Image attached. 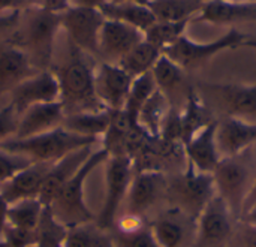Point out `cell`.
<instances>
[{
    "mask_svg": "<svg viewBox=\"0 0 256 247\" xmlns=\"http://www.w3.org/2000/svg\"><path fill=\"white\" fill-rule=\"evenodd\" d=\"M150 228L159 247H194L196 222L174 208L171 214L154 220Z\"/></svg>",
    "mask_w": 256,
    "mask_h": 247,
    "instance_id": "cell-20",
    "label": "cell"
},
{
    "mask_svg": "<svg viewBox=\"0 0 256 247\" xmlns=\"http://www.w3.org/2000/svg\"><path fill=\"white\" fill-rule=\"evenodd\" d=\"M204 0H150L148 8L156 21H183L198 16Z\"/></svg>",
    "mask_w": 256,
    "mask_h": 247,
    "instance_id": "cell-28",
    "label": "cell"
},
{
    "mask_svg": "<svg viewBox=\"0 0 256 247\" xmlns=\"http://www.w3.org/2000/svg\"><path fill=\"white\" fill-rule=\"evenodd\" d=\"M33 247H36V246H33Z\"/></svg>",
    "mask_w": 256,
    "mask_h": 247,
    "instance_id": "cell-50",
    "label": "cell"
},
{
    "mask_svg": "<svg viewBox=\"0 0 256 247\" xmlns=\"http://www.w3.org/2000/svg\"><path fill=\"white\" fill-rule=\"evenodd\" d=\"M144 40V33L120 21L105 20L99 33V57L117 64L134 46Z\"/></svg>",
    "mask_w": 256,
    "mask_h": 247,
    "instance_id": "cell-15",
    "label": "cell"
},
{
    "mask_svg": "<svg viewBox=\"0 0 256 247\" xmlns=\"http://www.w3.org/2000/svg\"><path fill=\"white\" fill-rule=\"evenodd\" d=\"M134 78L118 64L102 62L94 66V92L100 105L110 111L124 108Z\"/></svg>",
    "mask_w": 256,
    "mask_h": 247,
    "instance_id": "cell-13",
    "label": "cell"
},
{
    "mask_svg": "<svg viewBox=\"0 0 256 247\" xmlns=\"http://www.w3.org/2000/svg\"><path fill=\"white\" fill-rule=\"evenodd\" d=\"M243 46H249V48H255L256 50V39H252V38H248V40L244 42Z\"/></svg>",
    "mask_w": 256,
    "mask_h": 247,
    "instance_id": "cell-47",
    "label": "cell"
},
{
    "mask_svg": "<svg viewBox=\"0 0 256 247\" xmlns=\"http://www.w3.org/2000/svg\"><path fill=\"white\" fill-rule=\"evenodd\" d=\"M237 222L226 202L216 195L196 220L194 247H230Z\"/></svg>",
    "mask_w": 256,
    "mask_h": 247,
    "instance_id": "cell-9",
    "label": "cell"
},
{
    "mask_svg": "<svg viewBox=\"0 0 256 247\" xmlns=\"http://www.w3.org/2000/svg\"><path fill=\"white\" fill-rule=\"evenodd\" d=\"M110 0H70V6H82V8H94L99 9Z\"/></svg>",
    "mask_w": 256,
    "mask_h": 247,
    "instance_id": "cell-44",
    "label": "cell"
},
{
    "mask_svg": "<svg viewBox=\"0 0 256 247\" xmlns=\"http://www.w3.org/2000/svg\"><path fill=\"white\" fill-rule=\"evenodd\" d=\"M64 247H114L112 236L99 228L96 224H84L69 228L64 238Z\"/></svg>",
    "mask_w": 256,
    "mask_h": 247,
    "instance_id": "cell-32",
    "label": "cell"
},
{
    "mask_svg": "<svg viewBox=\"0 0 256 247\" xmlns=\"http://www.w3.org/2000/svg\"><path fill=\"white\" fill-rule=\"evenodd\" d=\"M170 99L158 88L138 114V126L152 138H159L162 126L171 111Z\"/></svg>",
    "mask_w": 256,
    "mask_h": 247,
    "instance_id": "cell-27",
    "label": "cell"
},
{
    "mask_svg": "<svg viewBox=\"0 0 256 247\" xmlns=\"http://www.w3.org/2000/svg\"><path fill=\"white\" fill-rule=\"evenodd\" d=\"M45 207L38 198L21 200L9 204L6 212V224L26 231H38Z\"/></svg>",
    "mask_w": 256,
    "mask_h": 247,
    "instance_id": "cell-29",
    "label": "cell"
},
{
    "mask_svg": "<svg viewBox=\"0 0 256 247\" xmlns=\"http://www.w3.org/2000/svg\"><path fill=\"white\" fill-rule=\"evenodd\" d=\"M226 117L256 123V86L246 84H201Z\"/></svg>",
    "mask_w": 256,
    "mask_h": 247,
    "instance_id": "cell-12",
    "label": "cell"
},
{
    "mask_svg": "<svg viewBox=\"0 0 256 247\" xmlns=\"http://www.w3.org/2000/svg\"><path fill=\"white\" fill-rule=\"evenodd\" d=\"M93 144H96L93 138L72 134L64 128H57L26 140L10 138L0 142V150L26 158L32 162H56L74 150Z\"/></svg>",
    "mask_w": 256,
    "mask_h": 247,
    "instance_id": "cell-4",
    "label": "cell"
},
{
    "mask_svg": "<svg viewBox=\"0 0 256 247\" xmlns=\"http://www.w3.org/2000/svg\"><path fill=\"white\" fill-rule=\"evenodd\" d=\"M28 164H32V160L0 150V186L10 180L18 171L26 168Z\"/></svg>",
    "mask_w": 256,
    "mask_h": 247,
    "instance_id": "cell-38",
    "label": "cell"
},
{
    "mask_svg": "<svg viewBox=\"0 0 256 247\" xmlns=\"http://www.w3.org/2000/svg\"><path fill=\"white\" fill-rule=\"evenodd\" d=\"M156 90H158V87H156L154 78L152 75V70L134 78L123 111L129 116V118L135 124H138L136 122H138V114H140L141 108L144 106V104L150 99V96Z\"/></svg>",
    "mask_w": 256,
    "mask_h": 247,
    "instance_id": "cell-34",
    "label": "cell"
},
{
    "mask_svg": "<svg viewBox=\"0 0 256 247\" xmlns=\"http://www.w3.org/2000/svg\"><path fill=\"white\" fill-rule=\"evenodd\" d=\"M0 247H8V244H6V242L3 240V237H0Z\"/></svg>",
    "mask_w": 256,
    "mask_h": 247,
    "instance_id": "cell-48",
    "label": "cell"
},
{
    "mask_svg": "<svg viewBox=\"0 0 256 247\" xmlns=\"http://www.w3.org/2000/svg\"><path fill=\"white\" fill-rule=\"evenodd\" d=\"M216 195H219L230 207L236 220L243 216L244 201L254 184L250 182L249 168L238 160V158L222 159L213 172Z\"/></svg>",
    "mask_w": 256,
    "mask_h": 247,
    "instance_id": "cell-8",
    "label": "cell"
},
{
    "mask_svg": "<svg viewBox=\"0 0 256 247\" xmlns=\"http://www.w3.org/2000/svg\"><path fill=\"white\" fill-rule=\"evenodd\" d=\"M110 158L108 152L100 147L94 148L84 165L78 170V172L58 190L54 201L50 204V212L57 222L63 226L74 228L78 225L90 224L94 220V216L88 210L84 201V184L88 176Z\"/></svg>",
    "mask_w": 256,
    "mask_h": 247,
    "instance_id": "cell-2",
    "label": "cell"
},
{
    "mask_svg": "<svg viewBox=\"0 0 256 247\" xmlns=\"http://www.w3.org/2000/svg\"><path fill=\"white\" fill-rule=\"evenodd\" d=\"M93 150H94V144L81 147L78 150L68 153L66 156H63L62 159L56 160L51 165L38 196V200L42 202L44 207H50V204L57 196L58 190L78 172V170L84 165V162L88 159Z\"/></svg>",
    "mask_w": 256,
    "mask_h": 247,
    "instance_id": "cell-16",
    "label": "cell"
},
{
    "mask_svg": "<svg viewBox=\"0 0 256 247\" xmlns=\"http://www.w3.org/2000/svg\"><path fill=\"white\" fill-rule=\"evenodd\" d=\"M216 128L218 122L214 120L183 146L186 162L201 172L213 174L222 160L216 144Z\"/></svg>",
    "mask_w": 256,
    "mask_h": 247,
    "instance_id": "cell-21",
    "label": "cell"
},
{
    "mask_svg": "<svg viewBox=\"0 0 256 247\" xmlns=\"http://www.w3.org/2000/svg\"><path fill=\"white\" fill-rule=\"evenodd\" d=\"M8 207H9L8 202L4 201V198L0 194V232H2V230H3V226L6 224V212H8Z\"/></svg>",
    "mask_w": 256,
    "mask_h": 247,
    "instance_id": "cell-45",
    "label": "cell"
},
{
    "mask_svg": "<svg viewBox=\"0 0 256 247\" xmlns=\"http://www.w3.org/2000/svg\"><path fill=\"white\" fill-rule=\"evenodd\" d=\"M114 247H159L150 226H140L132 231H117L112 234Z\"/></svg>",
    "mask_w": 256,
    "mask_h": 247,
    "instance_id": "cell-36",
    "label": "cell"
},
{
    "mask_svg": "<svg viewBox=\"0 0 256 247\" xmlns=\"http://www.w3.org/2000/svg\"><path fill=\"white\" fill-rule=\"evenodd\" d=\"M32 4L50 12L63 14L70 8V0H32Z\"/></svg>",
    "mask_w": 256,
    "mask_h": 247,
    "instance_id": "cell-41",
    "label": "cell"
},
{
    "mask_svg": "<svg viewBox=\"0 0 256 247\" xmlns=\"http://www.w3.org/2000/svg\"><path fill=\"white\" fill-rule=\"evenodd\" d=\"M190 20L183 21H154L146 32L144 40L154 45L160 51L176 44L182 36L186 34V28Z\"/></svg>",
    "mask_w": 256,
    "mask_h": 247,
    "instance_id": "cell-33",
    "label": "cell"
},
{
    "mask_svg": "<svg viewBox=\"0 0 256 247\" xmlns=\"http://www.w3.org/2000/svg\"><path fill=\"white\" fill-rule=\"evenodd\" d=\"M168 182L159 170L136 171L130 180L128 200V214L141 218L148 212L164 195H166Z\"/></svg>",
    "mask_w": 256,
    "mask_h": 247,
    "instance_id": "cell-14",
    "label": "cell"
},
{
    "mask_svg": "<svg viewBox=\"0 0 256 247\" xmlns=\"http://www.w3.org/2000/svg\"><path fill=\"white\" fill-rule=\"evenodd\" d=\"M36 70L30 63L28 56L16 45L0 48V90L10 92L12 87L34 75Z\"/></svg>",
    "mask_w": 256,
    "mask_h": 247,
    "instance_id": "cell-23",
    "label": "cell"
},
{
    "mask_svg": "<svg viewBox=\"0 0 256 247\" xmlns=\"http://www.w3.org/2000/svg\"><path fill=\"white\" fill-rule=\"evenodd\" d=\"M198 21L210 24H238L256 22V0L244 2H225L207 0L196 16Z\"/></svg>",
    "mask_w": 256,
    "mask_h": 247,
    "instance_id": "cell-22",
    "label": "cell"
},
{
    "mask_svg": "<svg viewBox=\"0 0 256 247\" xmlns=\"http://www.w3.org/2000/svg\"><path fill=\"white\" fill-rule=\"evenodd\" d=\"M0 236L6 242L8 247H33L38 243V231H26L4 225Z\"/></svg>",
    "mask_w": 256,
    "mask_h": 247,
    "instance_id": "cell-37",
    "label": "cell"
},
{
    "mask_svg": "<svg viewBox=\"0 0 256 247\" xmlns=\"http://www.w3.org/2000/svg\"><path fill=\"white\" fill-rule=\"evenodd\" d=\"M111 3H136V4H144L148 6L150 0H110Z\"/></svg>",
    "mask_w": 256,
    "mask_h": 247,
    "instance_id": "cell-46",
    "label": "cell"
},
{
    "mask_svg": "<svg viewBox=\"0 0 256 247\" xmlns=\"http://www.w3.org/2000/svg\"><path fill=\"white\" fill-rule=\"evenodd\" d=\"M26 8H33L32 0H0V15L21 12Z\"/></svg>",
    "mask_w": 256,
    "mask_h": 247,
    "instance_id": "cell-42",
    "label": "cell"
},
{
    "mask_svg": "<svg viewBox=\"0 0 256 247\" xmlns=\"http://www.w3.org/2000/svg\"><path fill=\"white\" fill-rule=\"evenodd\" d=\"M68 228L54 219L50 208L45 207L40 225L38 228V243L36 247H64Z\"/></svg>",
    "mask_w": 256,
    "mask_h": 247,
    "instance_id": "cell-35",
    "label": "cell"
},
{
    "mask_svg": "<svg viewBox=\"0 0 256 247\" xmlns=\"http://www.w3.org/2000/svg\"><path fill=\"white\" fill-rule=\"evenodd\" d=\"M255 208H256V178H255V182H254V184H252V188H250V190H249V195H248L246 201H244L243 216H242V218L249 216Z\"/></svg>",
    "mask_w": 256,
    "mask_h": 247,
    "instance_id": "cell-43",
    "label": "cell"
},
{
    "mask_svg": "<svg viewBox=\"0 0 256 247\" xmlns=\"http://www.w3.org/2000/svg\"><path fill=\"white\" fill-rule=\"evenodd\" d=\"M210 110L198 94L194 87L188 88L184 108L182 110V122H183V146L189 142L200 130L214 122L210 117Z\"/></svg>",
    "mask_w": 256,
    "mask_h": 247,
    "instance_id": "cell-25",
    "label": "cell"
},
{
    "mask_svg": "<svg viewBox=\"0 0 256 247\" xmlns=\"http://www.w3.org/2000/svg\"><path fill=\"white\" fill-rule=\"evenodd\" d=\"M132 177L134 162L129 156L117 154L108 158L105 176V200L99 216L94 219L99 228L105 231L112 228L114 220L117 218V212L128 195Z\"/></svg>",
    "mask_w": 256,
    "mask_h": 247,
    "instance_id": "cell-7",
    "label": "cell"
},
{
    "mask_svg": "<svg viewBox=\"0 0 256 247\" xmlns=\"http://www.w3.org/2000/svg\"><path fill=\"white\" fill-rule=\"evenodd\" d=\"M184 74L186 70L183 68H180L177 63H174L171 58H168L164 54L159 57V60L152 69V75L154 78L156 87L170 99V102L172 99V94L184 82Z\"/></svg>",
    "mask_w": 256,
    "mask_h": 247,
    "instance_id": "cell-31",
    "label": "cell"
},
{
    "mask_svg": "<svg viewBox=\"0 0 256 247\" xmlns=\"http://www.w3.org/2000/svg\"><path fill=\"white\" fill-rule=\"evenodd\" d=\"M111 120V111L110 110H96V111H82L64 116L62 128L66 130L86 136L98 140L99 136H104L108 130Z\"/></svg>",
    "mask_w": 256,
    "mask_h": 247,
    "instance_id": "cell-24",
    "label": "cell"
},
{
    "mask_svg": "<svg viewBox=\"0 0 256 247\" xmlns=\"http://www.w3.org/2000/svg\"><path fill=\"white\" fill-rule=\"evenodd\" d=\"M60 28V14L33 6L27 12L24 27L14 36V45L28 56L36 70H46L51 64L54 40Z\"/></svg>",
    "mask_w": 256,
    "mask_h": 247,
    "instance_id": "cell-3",
    "label": "cell"
},
{
    "mask_svg": "<svg viewBox=\"0 0 256 247\" xmlns=\"http://www.w3.org/2000/svg\"><path fill=\"white\" fill-rule=\"evenodd\" d=\"M204 2H207V0H204ZM225 2H244V0H225Z\"/></svg>",
    "mask_w": 256,
    "mask_h": 247,
    "instance_id": "cell-49",
    "label": "cell"
},
{
    "mask_svg": "<svg viewBox=\"0 0 256 247\" xmlns=\"http://www.w3.org/2000/svg\"><path fill=\"white\" fill-rule=\"evenodd\" d=\"M230 247H256V222L236 225Z\"/></svg>",
    "mask_w": 256,
    "mask_h": 247,
    "instance_id": "cell-40",
    "label": "cell"
},
{
    "mask_svg": "<svg viewBox=\"0 0 256 247\" xmlns=\"http://www.w3.org/2000/svg\"><path fill=\"white\" fill-rule=\"evenodd\" d=\"M54 162H32L18 171L10 180L0 186V194L4 201L14 204L21 200L38 198L44 180Z\"/></svg>",
    "mask_w": 256,
    "mask_h": 247,
    "instance_id": "cell-19",
    "label": "cell"
},
{
    "mask_svg": "<svg viewBox=\"0 0 256 247\" xmlns=\"http://www.w3.org/2000/svg\"><path fill=\"white\" fill-rule=\"evenodd\" d=\"M10 104L21 116L27 108L38 104L60 100V84L54 70H39L10 88Z\"/></svg>",
    "mask_w": 256,
    "mask_h": 247,
    "instance_id": "cell-11",
    "label": "cell"
},
{
    "mask_svg": "<svg viewBox=\"0 0 256 247\" xmlns=\"http://www.w3.org/2000/svg\"><path fill=\"white\" fill-rule=\"evenodd\" d=\"M248 38H249L248 34L242 33L236 27L230 28L224 36L212 42H195L184 34L176 44L165 48L162 54L171 58L184 70H188L204 64L207 60H210L220 51L236 50L243 46Z\"/></svg>",
    "mask_w": 256,
    "mask_h": 247,
    "instance_id": "cell-6",
    "label": "cell"
},
{
    "mask_svg": "<svg viewBox=\"0 0 256 247\" xmlns=\"http://www.w3.org/2000/svg\"><path fill=\"white\" fill-rule=\"evenodd\" d=\"M256 142V123L234 117L218 122L216 144L222 159L238 158L246 148Z\"/></svg>",
    "mask_w": 256,
    "mask_h": 247,
    "instance_id": "cell-17",
    "label": "cell"
},
{
    "mask_svg": "<svg viewBox=\"0 0 256 247\" xmlns=\"http://www.w3.org/2000/svg\"><path fill=\"white\" fill-rule=\"evenodd\" d=\"M105 20H114L132 26L142 33L156 21L148 6L136 4V3H105L99 8Z\"/></svg>",
    "mask_w": 256,
    "mask_h": 247,
    "instance_id": "cell-26",
    "label": "cell"
},
{
    "mask_svg": "<svg viewBox=\"0 0 256 247\" xmlns=\"http://www.w3.org/2000/svg\"><path fill=\"white\" fill-rule=\"evenodd\" d=\"M20 114L16 112L15 106L8 102L0 108V142L8 141L15 136L18 129Z\"/></svg>",
    "mask_w": 256,
    "mask_h": 247,
    "instance_id": "cell-39",
    "label": "cell"
},
{
    "mask_svg": "<svg viewBox=\"0 0 256 247\" xmlns=\"http://www.w3.org/2000/svg\"><path fill=\"white\" fill-rule=\"evenodd\" d=\"M60 18L62 28L66 30L70 45L87 56L99 57V33L105 21L102 12L94 8L70 6L60 14Z\"/></svg>",
    "mask_w": 256,
    "mask_h": 247,
    "instance_id": "cell-10",
    "label": "cell"
},
{
    "mask_svg": "<svg viewBox=\"0 0 256 247\" xmlns=\"http://www.w3.org/2000/svg\"><path fill=\"white\" fill-rule=\"evenodd\" d=\"M64 120V110L60 100L51 104H38L27 108L18 122V129L15 134V140L32 138L57 128H62Z\"/></svg>",
    "mask_w": 256,
    "mask_h": 247,
    "instance_id": "cell-18",
    "label": "cell"
},
{
    "mask_svg": "<svg viewBox=\"0 0 256 247\" xmlns=\"http://www.w3.org/2000/svg\"><path fill=\"white\" fill-rule=\"evenodd\" d=\"M160 56L162 51L159 48L148 44L147 40H142L136 46H134L117 64L132 78H136L150 72Z\"/></svg>",
    "mask_w": 256,
    "mask_h": 247,
    "instance_id": "cell-30",
    "label": "cell"
},
{
    "mask_svg": "<svg viewBox=\"0 0 256 247\" xmlns=\"http://www.w3.org/2000/svg\"><path fill=\"white\" fill-rule=\"evenodd\" d=\"M166 195L174 210L196 222L208 202L216 196L213 174L201 172L188 164L184 171L168 183Z\"/></svg>",
    "mask_w": 256,
    "mask_h": 247,
    "instance_id": "cell-5",
    "label": "cell"
},
{
    "mask_svg": "<svg viewBox=\"0 0 256 247\" xmlns=\"http://www.w3.org/2000/svg\"><path fill=\"white\" fill-rule=\"evenodd\" d=\"M90 56L72 46L69 60L56 72L60 84V102L64 116L104 110L94 92V66ZM106 110V108H105Z\"/></svg>",
    "mask_w": 256,
    "mask_h": 247,
    "instance_id": "cell-1",
    "label": "cell"
}]
</instances>
